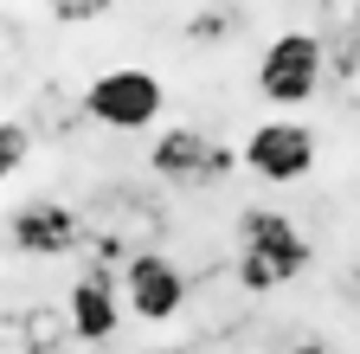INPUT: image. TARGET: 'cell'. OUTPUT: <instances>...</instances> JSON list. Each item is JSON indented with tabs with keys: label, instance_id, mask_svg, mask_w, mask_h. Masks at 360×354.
I'll return each mask as SVG.
<instances>
[{
	"label": "cell",
	"instance_id": "cell-1",
	"mask_svg": "<svg viewBox=\"0 0 360 354\" xmlns=\"http://www.w3.org/2000/svg\"><path fill=\"white\" fill-rule=\"evenodd\" d=\"M309 258H315V245L296 232L290 213H277V206H245L238 213V284L251 296H270L290 277H302Z\"/></svg>",
	"mask_w": 360,
	"mask_h": 354
},
{
	"label": "cell",
	"instance_id": "cell-2",
	"mask_svg": "<svg viewBox=\"0 0 360 354\" xmlns=\"http://www.w3.org/2000/svg\"><path fill=\"white\" fill-rule=\"evenodd\" d=\"M322 77H328V46L315 32L290 26V32L270 39L264 58H257V97L270 110H302V103L322 97Z\"/></svg>",
	"mask_w": 360,
	"mask_h": 354
},
{
	"label": "cell",
	"instance_id": "cell-3",
	"mask_svg": "<svg viewBox=\"0 0 360 354\" xmlns=\"http://www.w3.org/2000/svg\"><path fill=\"white\" fill-rule=\"evenodd\" d=\"M167 110V84L142 65H110L84 84V116L97 129H116V136H135V129H155Z\"/></svg>",
	"mask_w": 360,
	"mask_h": 354
},
{
	"label": "cell",
	"instance_id": "cell-4",
	"mask_svg": "<svg viewBox=\"0 0 360 354\" xmlns=\"http://www.w3.org/2000/svg\"><path fill=\"white\" fill-rule=\"evenodd\" d=\"M245 167L257 174L264 187H296L315 174V155H322V142H315V129L296 122V116H264L251 136L238 142Z\"/></svg>",
	"mask_w": 360,
	"mask_h": 354
},
{
	"label": "cell",
	"instance_id": "cell-5",
	"mask_svg": "<svg viewBox=\"0 0 360 354\" xmlns=\"http://www.w3.org/2000/svg\"><path fill=\"white\" fill-rule=\"evenodd\" d=\"M148 167L167 187H212L232 167H245V155L225 148L219 136H206V129H193V122H167L155 136V148H148Z\"/></svg>",
	"mask_w": 360,
	"mask_h": 354
},
{
	"label": "cell",
	"instance_id": "cell-6",
	"mask_svg": "<svg viewBox=\"0 0 360 354\" xmlns=\"http://www.w3.org/2000/svg\"><path fill=\"white\" fill-rule=\"evenodd\" d=\"M122 303L135 322H174L180 309H187V271L167 258V251H135L122 264Z\"/></svg>",
	"mask_w": 360,
	"mask_h": 354
},
{
	"label": "cell",
	"instance_id": "cell-7",
	"mask_svg": "<svg viewBox=\"0 0 360 354\" xmlns=\"http://www.w3.org/2000/svg\"><path fill=\"white\" fill-rule=\"evenodd\" d=\"M7 239H13L20 258H77V245L90 232H84L77 206H65V200H26L7 219Z\"/></svg>",
	"mask_w": 360,
	"mask_h": 354
},
{
	"label": "cell",
	"instance_id": "cell-8",
	"mask_svg": "<svg viewBox=\"0 0 360 354\" xmlns=\"http://www.w3.org/2000/svg\"><path fill=\"white\" fill-rule=\"evenodd\" d=\"M122 309H129V303H116V277H110V271H84V277L71 284V296H65V329H71L84 348H103V341L122 329Z\"/></svg>",
	"mask_w": 360,
	"mask_h": 354
},
{
	"label": "cell",
	"instance_id": "cell-9",
	"mask_svg": "<svg viewBox=\"0 0 360 354\" xmlns=\"http://www.w3.org/2000/svg\"><path fill=\"white\" fill-rule=\"evenodd\" d=\"M52 7V20H65V26H90V20H103L116 0H45Z\"/></svg>",
	"mask_w": 360,
	"mask_h": 354
},
{
	"label": "cell",
	"instance_id": "cell-10",
	"mask_svg": "<svg viewBox=\"0 0 360 354\" xmlns=\"http://www.w3.org/2000/svg\"><path fill=\"white\" fill-rule=\"evenodd\" d=\"M26 148H32V136H26L20 122H7V129H0V174H7V181H13V167L26 161Z\"/></svg>",
	"mask_w": 360,
	"mask_h": 354
}]
</instances>
